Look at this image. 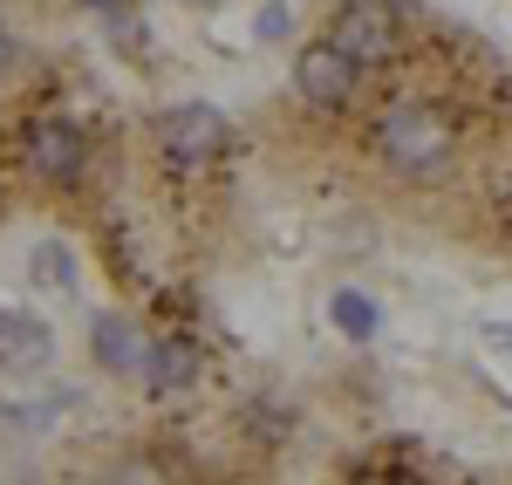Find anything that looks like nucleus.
I'll return each instance as SVG.
<instances>
[{
    "mask_svg": "<svg viewBox=\"0 0 512 485\" xmlns=\"http://www.w3.org/2000/svg\"><path fill=\"white\" fill-rule=\"evenodd\" d=\"M376 158L390 164L396 178H410V185H424V178H444L451 158H458V123L451 110H437V103H390L383 117H376Z\"/></svg>",
    "mask_w": 512,
    "mask_h": 485,
    "instance_id": "nucleus-1",
    "label": "nucleus"
},
{
    "mask_svg": "<svg viewBox=\"0 0 512 485\" xmlns=\"http://www.w3.org/2000/svg\"><path fill=\"white\" fill-rule=\"evenodd\" d=\"M355 82H362V69H355V55H342L335 41H308V48L294 55V89H301V103H315L328 117L355 103Z\"/></svg>",
    "mask_w": 512,
    "mask_h": 485,
    "instance_id": "nucleus-2",
    "label": "nucleus"
},
{
    "mask_svg": "<svg viewBox=\"0 0 512 485\" xmlns=\"http://www.w3.org/2000/svg\"><path fill=\"white\" fill-rule=\"evenodd\" d=\"M21 151H28V171H35L41 185H76L82 164H89V137L69 117H35Z\"/></svg>",
    "mask_w": 512,
    "mask_h": 485,
    "instance_id": "nucleus-3",
    "label": "nucleus"
},
{
    "mask_svg": "<svg viewBox=\"0 0 512 485\" xmlns=\"http://www.w3.org/2000/svg\"><path fill=\"white\" fill-rule=\"evenodd\" d=\"M164 158L198 171V164H212L226 151V117L212 110V103H178V110H164V130H158Z\"/></svg>",
    "mask_w": 512,
    "mask_h": 485,
    "instance_id": "nucleus-4",
    "label": "nucleus"
},
{
    "mask_svg": "<svg viewBox=\"0 0 512 485\" xmlns=\"http://www.w3.org/2000/svg\"><path fill=\"white\" fill-rule=\"evenodd\" d=\"M328 41H335L342 55H355V69H383L396 55V21H390L383 0H349V7L335 14Z\"/></svg>",
    "mask_w": 512,
    "mask_h": 485,
    "instance_id": "nucleus-5",
    "label": "nucleus"
},
{
    "mask_svg": "<svg viewBox=\"0 0 512 485\" xmlns=\"http://www.w3.org/2000/svg\"><path fill=\"white\" fill-rule=\"evenodd\" d=\"M89 356H96V369H110V376H144L151 335L130 322V315H96L89 322Z\"/></svg>",
    "mask_w": 512,
    "mask_h": 485,
    "instance_id": "nucleus-6",
    "label": "nucleus"
},
{
    "mask_svg": "<svg viewBox=\"0 0 512 485\" xmlns=\"http://www.w3.org/2000/svg\"><path fill=\"white\" fill-rule=\"evenodd\" d=\"M144 383H151L158 397H185V390L198 383V342H192V335H151Z\"/></svg>",
    "mask_w": 512,
    "mask_h": 485,
    "instance_id": "nucleus-7",
    "label": "nucleus"
},
{
    "mask_svg": "<svg viewBox=\"0 0 512 485\" xmlns=\"http://www.w3.org/2000/svg\"><path fill=\"white\" fill-rule=\"evenodd\" d=\"M48 363V328L21 308H0V369H35Z\"/></svg>",
    "mask_w": 512,
    "mask_h": 485,
    "instance_id": "nucleus-8",
    "label": "nucleus"
},
{
    "mask_svg": "<svg viewBox=\"0 0 512 485\" xmlns=\"http://www.w3.org/2000/svg\"><path fill=\"white\" fill-rule=\"evenodd\" d=\"M335 322L349 328L355 342H369V335H376V308H369L362 294H335Z\"/></svg>",
    "mask_w": 512,
    "mask_h": 485,
    "instance_id": "nucleus-9",
    "label": "nucleus"
},
{
    "mask_svg": "<svg viewBox=\"0 0 512 485\" xmlns=\"http://www.w3.org/2000/svg\"><path fill=\"white\" fill-rule=\"evenodd\" d=\"M35 281H76V260L62 253V246H35Z\"/></svg>",
    "mask_w": 512,
    "mask_h": 485,
    "instance_id": "nucleus-10",
    "label": "nucleus"
},
{
    "mask_svg": "<svg viewBox=\"0 0 512 485\" xmlns=\"http://www.w3.org/2000/svg\"><path fill=\"white\" fill-rule=\"evenodd\" d=\"M294 28V14H287V0H274V7H260V41H274Z\"/></svg>",
    "mask_w": 512,
    "mask_h": 485,
    "instance_id": "nucleus-11",
    "label": "nucleus"
},
{
    "mask_svg": "<svg viewBox=\"0 0 512 485\" xmlns=\"http://www.w3.org/2000/svg\"><path fill=\"white\" fill-rule=\"evenodd\" d=\"M14 62H21V41H14V35H7V28H0V82L14 76Z\"/></svg>",
    "mask_w": 512,
    "mask_h": 485,
    "instance_id": "nucleus-12",
    "label": "nucleus"
},
{
    "mask_svg": "<svg viewBox=\"0 0 512 485\" xmlns=\"http://www.w3.org/2000/svg\"><path fill=\"white\" fill-rule=\"evenodd\" d=\"M76 7H82V14H117L123 0H76Z\"/></svg>",
    "mask_w": 512,
    "mask_h": 485,
    "instance_id": "nucleus-13",
    "label": "nucleus"
}]
</instances>
